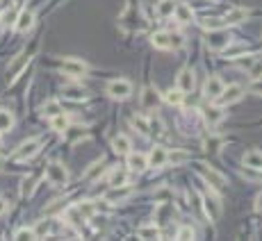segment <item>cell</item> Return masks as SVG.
<instances>
[{
	"mask_svg": "<svg viewBox=\"0 0 262 241\" xmlns=\"http://www.w3.org/2000/svg\"><path fill=\"white\" fill-rule=\"evenodd\" d=\"M107 93L114 100H125L133 93V84H130V80H123V77L121 80H110L107 82Z\"/></svg>",
	"mask_w": 262,
	"mask_h": 241,
	"instance_id": "6da1fadb",
	"label": "cell"
},
{
	"mask_svg": "<svg viewBox=\"0 0 262 241\" xmlns=\"http://www.w3.org/2000/svg\"><path fill=\"white\" fill-rule=\"evenodd\" d=\"M205 43H207V48H210V50L221 53V50H226L230 45V34L224 30V27H219V30H210Z\"/></svg>",
	"mask_w": 262,
	"mask_h": 241,
	"instance_id": "7a4b0ae2",
	"label": "cell"
},
{
	"mask_svg": "<svg viewBox=\"0 0 262 241\" xmlns=\"http://www.w3.org/2000/svg\"><path fill=\"white\" fill-rule=\"evenodd\" d=\"M46 177H48V182H51L53 186H64L66 182H69V173H66L64 164H60V162L48 164V168H46Z\"/></svg>",
	"mask_w": 262,
	"mask_h": 241,
	"instance_id": "3957f363",
	"label": "cell"
},
{
	"mask_svg": "<svg viewBox=\"0 0 262 241\" xmlns=\"http://www.w3.org/2000/svg\"><path fill=\"white\" fill-rule=\"evenodd\" d=\"M39 146H41V141H39V139H28V141H23V143L19 146V150H16V153L12 155V159H16V162H25V159H32L34 155L39 153Z\"/></svg>",
	"mask_w": 262,
	"mask_h": 241,
	"instance_id": "277c9868",
	"label": "cell"
},
{
	"mask_svg": "<svg viewBox=\"0 0 262 241\" xmlns=\"http://www.w3.org/2000/svg\"><path fill=\"white\" fill-rule=\"evenodd\" d=\"M62 73H64V75H69V77H84L87 75V64L84 62H78V59H64V62H62Z\"/></svg>",
	"mask_w": 262,
	"mask_h": 241,
	"instance_id": "5b68a950",
	"label": "cell"
},
{
	"mask_svg": "<svg viewBox=\"0 0 262 241\" xmlns=\"http://www.w3.org/2000/svg\"><path fill=\"white\" fill-rule=\"evenodd\" d=\"M224 82H221V77H216V75H210L205 80V84H203V95L205 98H210V100H214V98H219V93L224 91Z\"/></svg>",
	"mask_w": 262,
	"mask_h": 241,
	"instance_id": "8992f818",
	"label": "cell"
},
{
	"mask_svg": "<svg viewBox=\"0 0 262 241\" xmlns=\"http://www.w3.org/2000/svg\"><path fill=\"white\" fill-rule=\"evenodd\" d=\"M242 95H244V89H242L239 84L224 86V91L219 93V103H221V105H233V103H237Z\"/></svg>",
	"mask_w": 262,
	"mask_h": 241,
	"instance_id": "52a82bcc",
	"label": "cell"
},
{
	"mask_svg": "<svg viewBox=\"0 0 262 241\" xmlns=\"http://www.w3.org/2000/svg\"><path fill=\"white\" fill-rule=\"evenodd\" d=\"M133 194H135V189H133V186H128V184L112 186V189L107 191L105 200H107V203H119V200H125V198H130V196H133Z\"/></svg>",
	"mask_w": 262,
	"mask_h": 241,
	"instance_id": "ba28073f",
	"label": "cell"
},
{
	"mask_svg": "<svg viewBox=\"0 0 262 241\" xmlns=\"http://www.w3.org/2000/svg\"><path fill=\"white\" fill-rule=\"evenodd\" d=\"M201 173H203V177H205L207 182H210L212 186H214V189H221V186L226 184V177L221 175L219 171H214V168H210V166H205V164H201Z\"/></svg>",
	"mask_w": 262,
	"mask_h": 241,
	"instance_id": "9c48e42d",
	"label": "cell"
},
{
	"mask_svg": "<svg viewBox=\"0 0 262 241\" xmlns=\"http://www.w3.org/2000/svg\"><path fill=\"white\" fill-rule=\"evenodd\" d=\"M32 25H34V14L30 12V9H23V12L16 16V21H14L16 32H28Z\"/></svg>",
	"mask_w": 262,
	"mask_h": 241,
	"instance_id": "30bf717a",
	"label": "cell"
},
{
	"mask_svg": "<svg viewBox=\"0 0 262 241\" xmlns=\"http://www.w3.org/2000/svg\"><path fill=\"white\" fill-rule=\"evenodd\" d=\"M157 105H160V93H157L153 86H146V89L142 91V107L144 109H157Z\"/></svg>",
	"mask_w": 262,
	"mask_h": 241,
	"instance_id": "8fae6325",
	"label": "cell"
},
{
	"mask_svg": "<svg viewBox=\"0 0 262 241\" xmlns=\"http://www.w3.org/2000/svg\"><path fill=\"white\" fill-rule=\"evenodd\" d=\"M178 89L183 91V93H189V91L194 89V71H192V68H183V71H180Z\"/></svg>",
	"mask_w": 262,
	"mask_h": 241,
	"instance_id": "7c38bea8",
	"label": "cell"
},
{
	"mask_svg": "<svg viewBox=\"0 0 262 241\" xmlns=\"http://www.w3.org/2000/svg\"><path fill=\"white\" fill-rule=\"evenodd\" d=\"M128 166H130V171H137V173L146 171V166H148L146 155H142V153H128Z\"/></svg>",
	"mask_w": 262,
	"mask_h": 241,
	"instance_id": "4fadbf2b",
	"label": "cell"
},
{
	"mask_svg": "<svg viewBox=\"0 0 262 241\" xmlns=\"http://www.w3.org/2000/svg\"><path fill=\"white\" fill-rule=\"evenodd\" d=\"M146 159H148V166H155V168L164 166V164H166V150L162 148V146H155Z\"/></svg>",
	"mask_w": 262,
	"mask_h": 241,
	"instance_id": "5bb4252c",
	"label": "cell"
},
{
	"mask_svg": "<svg viewBox=\"0 0 262 241\" xmlns=\"http://www.w3.org/2000/svg\"><path fill=\"white\" fill-rule=\"evenodd\" d=\"M242 162H244V166L246 168H255V171H260L262 168V153L260 150H248V153H244Z\"/></svg>",
	"mask_w": 262,
	"mask_h": 241,
	"instance_id": "9a60e30c",
	"label": "cell"
},
{
	"mask_svg": "<svg viewBox=\"0 0 262 241\" xmlns=\"http://www.w3.org/2000/svg\"><path fill=\"white\" fill-rule=\"evenodd\" d=\"M173 16H176V21L178 23H192L194 21V12H192V7L189 5H176V9H173Z\"/></svg>",
	"mask_w": 262,
	"mask_h": 241,
	"instance_id": "2e32d148",
	"label": "cell"
},
{
	"mask_svg": "<svg viewBox=\"0 0 262 241\" xmlns=\"http://www.w3.org/2000/svg\"><path fill=\"white\" fill-rule=\"evenodd\" d=\"M203 118H205V123L210 127H214L216 123L224 118V112H221V107H214V105H210V107H205V112H203Z\"/></svg>",
	"mask_w": 262,
	"mask_h": 241,
	"instance_id": "e0dca14e",
	"label": "cell"
},
{
	"mask_svg": "<svg viewBox=\"0 0 262 241\" xmlns=\"http://www.w3.org/2000/svg\"><path fill=\"white\" fill-rule=\"evenodd\" d=\"M112 150H114L116 155H128L130 153V139L125 134H116L114 139H112Z\"/></svg>",
	"mask_w": 262,
	"mask_h": 241,
	"instance_id": "ac0fdd59",
	"label": "cell"
},
{
	"mask_svg": "<svg viewBox=\"0 0 262 241\" xmlns=\"http://www.w3.org/2000/svg\"><path fill=\"white\" fill-rule=\"evenodd\" d=\"M189 159H192V155L187 150H171V153H166V162L173 164V166H180V164L189 162Z\"/></svg>",
	"mask_w": 262,
	"mask_h": 241,
	"instance_id": "d6986e66",
	"label": "cell"
},
{
	"mask_svg": "<svg viewBox=\"0 0 262 241\" xmlns=\"http://www.w3.org/2000/svg\"><path fill=\"white\" fill-rule=\"evenodd\" d=\"M107 182H110V186L128 184V171H125V168H114V171L110 173V177H107Z\"/></svg>",
	"mask_w": 262,
	"mask_h": 241,
	"instance_id": "ffe728a7",
	"label": "cell"
},
{
	"mask_svg": "<svg viewBox=\"0 0 262 241\" xmlns=\"http://www.w3.org/2000/svg\"><path fill=\"white\" fill-rule=\"evenodd\" d=\"M246 16H248V12L244 7H235V9H228V12H226L224 21L226 23H242V21H246Z\"/></svg>",
	"mask_w": 262,
	"mask_h": 241,
	"instance_id": "44dd1931",
	"label": "cell"
},
{
	"mask_svg": "<svg viewBox=\"0 0 262 241\" xmlns=\"http://www.w3.org/2000/svg\"><path fill=\"white\" fill-rule=\"evenodd\" d=\"M203 207H205V214L214 221V218H219V212H221V207L216 205V198H210V196H205L203 198Z\"/></svg>",
	"mask_w": 262,
	"mask_h": 241,
	"instance_id": "7402d4cb",
	"label": "cell"
},
{
	"mask_svg": "<svg viewBox=\"0 0 262 241\" xmlns=\"http://www.w3.org/2000/svg\"><path fill=\"white\" fill-rule=\"evenodd\" d=\"M12 127H14V114L0 107V132H10Z\"/></svg>",
	"mask_w": 262,
	"mask_h": 241,
	"instance_id": "603a6c76",
	"label": "cell"
},
{
	"mask_svg": "<svg viewBox=\"0 0 262 241\" xmlns=\"http://www.w3.org/2000/svg\"><path fill=\"white\" fill-rule=\"evenodd\" d=\"M64 98L69 100H84L87 98V91L78 84H71V86H64Z\"/></svg>",
	"mask_w": 262,
	"mask_h": 241,
	"instance_id": "cb8c5ba5",
	"label": "cell"
},
{
	"mask_svg": "<svg viewBox=\"0 0 262 241\" xmlns=\"http://www.w3.org/2000/svg\"><path fill=\"white\" fill-rule=\"evenodd\" d=\"M137 236L139 239H157V236H160V227L157 225H142V227H137Z\"/></svg>",
	"mask_w": 262,
	"mask_h": 241,
	"instance_id": "d4e9b609",
	"label": "cell"
},
{
	"mask_svg": "<svg viewBox=\"0 0 262 241\" xmlns=\"http://www.w3.org/2000/svg\"><path fill=\"white\" fill-rule=\"evenodd\" d=\"M153 45H155V48H160V50H169V32H155V34H153Z\"/></svg>",
	"mask_w": 262,
	"mask_h": 241,
	"instance_id": "484cf974",
	"label": "cell"
},
{
	"mask_svg": "<svg viewBox=\"0 0 262 241\" xmlns=\"http://www.w3.org/2000/svg\"><path fill=\"white\" fill-rule=\"evenodd\" d=\"M51 125H53V130H57V132H66L69 130V118L64 116V112H62V114H57V116L51 118Z\"/></svg>",
	"mask_w": 262,
	"mask_h": 241,
	"instance_id": "4316f807",
	"label": "cell"
},
{
	"mask_svg": "<svg viewBox=\"0 0 262 241\" xmlns=\"http://www.w3.org/2000/svg\"><path fill=\"white\" fill-rule=\"evenodd\" d=\"M173 9H176L173 0H160V3H157V14H160L162 18L173 16Z\"/></svg>",
	"mask_w": 262,
	"mask_h": 241,
	"instance_id": "83f0119b",
	"label": "cell"
},
{
	"mask_svg": "<svg viewBox=\"0 0 262 241\" xmlns=\"http://www.w3.org/2000/svg\"><path fill=\"white\" fill-rule=\"evenodd\" d=\"M57 114H62V105L57 103V100H48V103L43 105V116L53 118V116H57Z\"/></svg>",
	"mask_w": 262,
	"mask_h": 241,
	"instance_id": "f1b7e54d",
	"label": "cell"
},
{
	"mask_svg": "<svg viewBox=\"0 0 262 241\" xmlns=\"http://www.w3.org/2000/svg\"><path fill=\"white\" fill-rule=\"evenodd\" d=\"M78 207V212L82 214V218L87 221V218H92L94 214H96V205L94 203H89V200H84V203H80V205H75Z\"/></svg>",
	"mask_w": 262,
	"mask_h": 241,
	"instance_id": "f546056e",
	"label": "cell"
},
{
	"mask_svg": "<svg viewBox=\"0 0 262 241\" xmlns=\"http://www.w3.org/2000/svg\"><path fill=\"white\" fill-rule=\"evenodd\" d=\"M183 98H185V93H183L180 89H169V91L164 93V100H166L169 105H180V103H183Z\"/></svg>",
	"mask_w": 262,
	"mask_h": 241,
	"instance_id": "4dcf8cb0",
	"label": "cell"
},
{
	"mask_svg": "<svg viewBox=\"0 0 262 241\" xmlns=\"http://www.w3.org/2000/svg\"><path fill=\"white\" fill-rule=\"evenodd\" d=\"M130 121H133V125L137 127V130L142 132V134H148V132H151V125H148V121H146L144 116H133Z\"/></svg>",
	"mask_w": 262,
	"mask_h": 241,
	"instance_id": "1f68e13d",
	"label": "cell"
},
{
	"mask_svg": "<svg viewBox=\"0 0 262 241\" xmlns=\"http://www.w3.org/2000/svg\"><path fill=\"white\" fill-rule=\"evenodd\" d=\"M34 232V239H39V236H46L48 232H51V221H39L37 227H32Z\"/></svg>",
	"mask_w": 262,
	"mask_h": 241,
	"instance_id": "d6a6232c",
	"label": "cell"
},
{
	"mask_svg": "<svg viewBox=\"0 0 262 241\" xmlns=\"http://www.w3.org/2000/svg\"><path fill=\"white\" fill-rule=\"evenodd\" d=\"M183 43H185L183 34H178V32H169V48L178 50V48H183Z\"/></svg>",
	"mask_w": 262,
	"mask_h": 241,
	"instance_id": "836d02e7",
	"label": "cell"
},
{
	"mask_svg": "<svg viewBox=\"0 0 262 241\" xmlns=\"http://www.w3.org/2000/svg\"><path fill=\"white\" fill-rule=\"evenodd\" d=\"M28 55H19V59H14V62L10 64V66H7V73H16V71H21V68H23V64L28 62Z\"/></svg>",
	"mask_w": 262,
	"mask_h": 241,
	"instance_id": "e575fe53",
	"label": "cell"
},
{
	"mask_svg": "<svg viewBox=\"0 0 262 241\" xmlns=\"http://www.w3.org/2000/svg\"><path fill=\"white\" fill-rule=\"evenodd\" d=\"M226 21H221V18H207V21H203V27L205 30H219V27H224Z\"/></svg>",
	"mask_w": 262,
	"mask_h": 241,
	"instance_id": "d590c367",
	"label": "cell"
},
{
	"mask_svg": "<svg viewBox=\"0 0 262 241\" xmlns=\"http://www.w3.org/2000/svg\"><path fill=\"white\" fill-rule=\"evenodd\" d=\"M101 168H103V159H101V162H94L92 168H89V171L84 173V180H94V177L98 175V171H101Z\"/></svg>",
	"mask_w": 262,
	"mask_h": 241,
	"instance_id": "8d00e7d4",
	"label": "cell"
},
{
	"mask_svg": "<svg viewBox=\"0 0 262 241\" xmlns=\"http://www.w3.org/2000/svg\"><path fill=\"white\" fill-rule=\"evenodd\" d=\"M14 239H34V232L30 227H21V230L14 232Z\"/></svg>",
	"mask_w": 262,
	"mask_h": 241,
	"instance_id": "74e56055",
	"label": "cell"
},
{
	"mask_svg": "<svg viewBox=\"0 0 262 241\" xmlns=\"http://www.w3.org/2000/svg\"><path fill=\"white\" fill-rule=\"evenodd\" d=\"M176 239H194V230L189 225H183L178 230V234H176Z\"/></svg>",
	"mask_w": 262,
	"mask_h": 241,
	"instance_id": "f35d334b",
	"label": "cell"
},
{
	"mask_svg": "<svg viewBox=\"0 0 262 241\" xmlns=\"http://www.w3.org/2000/svg\"><path fill=\"white\" fill-rule=\"evenodd\" d=\"M251 91H253V93H255V95H262V75H260V77H253Z\"/></svg>",
	"mask_w": 262,
	"mask_h": 241,
	"instance_id": "ab89813d",
	"label": "cell"
},
{
	"mask_svg": "<svg viewBox=\"0 0 262 241\" xmlns=\"http://www.w3.org/2000/svg\"><path fill=\"white\" fill-rule=\"evenodd\" d=\"M248 75L251 77H260L262 75V62L253 64V66H248Z\"/></svg>",
	"mask_w": 262,
	"mask_h": 241,
	"instance_id": "60d3db41",
	"label": "cell"
},
{
	"mask_svg": "<svg viewBox=\"0 0 262 241\" xmlns=\"http://www.w3.org/2000/svg\"><path fill=\"white\" fill-rule=\"evenodd\" d=\"M16 21V12H5L3 14V23H14Z\"/></svg>",
	"mask_w": 262,
	"mask_h": 241,
	"instance_id": "b9f144b4",
	"label": "cell"
},
{
	"mask_svg": "<svg viewBox=\"0 0 262 241\" xmlns=\"http://www.w3.org/2000/svg\"><path fill=\"white\" fill-rule=\"evenodd\" d=\"M255 212H257V214H262V191L255 196Z\"/></svg>",
	"mask_w": 262,
	"mask_h": 241,
	"instance_id": "7bdbcfd3",
	"label": "cell"
},
{
	"mask_svg": "<svg viewBox=\"0 0 262 241\" xmlns=\"http://www.w3.org/2000/svg\"><path fill=\"white\" fill-rule=\"evenodd\" d=\"M7 207H10V205H7V200H3V198H0V216H3V214L7 212Z\"/></svg>",
	"mask_w": 262,
	"mask_h": 241,
	"instance_id": "ee69618b",
	"label": "cell"
}]
</instances>
